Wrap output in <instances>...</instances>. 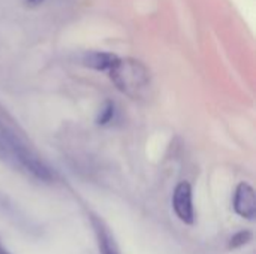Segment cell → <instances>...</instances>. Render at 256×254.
<instances>
[{
	"label": "cell",
	"mask_w": 256,
	"mask_h": 254,
	"mask_svg": "<svg viewBox=\"0 0 256 254\" xmlns=\"http://www.w3.org/2000/svg\"><path fill=\"white\" fill-rule=\"evenodd\" d=\"M0 160L42 183H52L54 172L27 142L16 126L0 111Z\"/></svg>",
	"instance_id": "cell-1"
},
{
	"label": "cell",
	"mask_w": 256,
	"mask_h": 254,
	"mask_svg": "<svg viewBox=\"0 0 256 254\" xmlns=\"http://www.w3.org/2000/svg\"><path fill=\"white\" fill-rule=\"evenodd\" d=\"M106 73L117 90L130 99L142 100L150 96L152 75L148 67L140 60L117 55Z\"/></svg>",
	"instance_id": "cell-2"
},
{
	"label": "cell",
	"mask_w": 256,
	"mask_h": 254,
	"mask_svg": "<svg viewBox=\"0 0 256 254\" xmlns=\"http://www.w3.org/2000/svg\"><path fill=\"white\" fill-rule=\"evenodd\" d=\"M172 208L176 216L186 225H194L195 210H194V195L192 186L188 181H182L176 186L172 193Z\"/></svg>",
	"instance_id": "cell-3"
},
{
	"label": "cell",
	"mask_w": 256,
	"mask_h": 254,
	"mask_svg": "<svg viewBox=\"0 0 256 254\" xmlns=\"http://www.w3.org/2000/svg\"><path fill=\"white\" fill-rule=\"evenodd\" d=\"M234 211L246 219V220H255L256 217V196L255 190L248 183H240L236 189L234 199H232Z\"/></svg>",
	"instance_id": "cell-4"
},
{
	"label": "cell",
	"mask_w": 256,
	"mask_h": 254,
	"mask_svg": "<svg viewBox=\"0 0 256 254\" xmlns=\"http://www.w3.org/2000/svg\"><path fill=\"white\" fill-rule=\"evenodd\" d=\"M92 225L96 234V240H98V247L100 254H120L118 247L111 235V232L108 231V228L105 226V223L98 219L96 216L92 217Z\"/></svg>",
	"instance_id": "cell-5"
},
{
	"label": "cell",
	"mask_w": 256,
	"mask_h": 254,
	"mask_svg": "<svg viewBox=\"0 0 256 254\" xmlns=\"http://www.w3.org/2000/svg\"><path fill=\"white\" fill-rule=\"evenodd\" d=\"M117 58L116 54L111 52H102V51H92V52H86L81 58L82 64L86 67H90L93 70H99V72H108V69L111 67V64L114 63V60Z\"/></svg>",
	"instance_id": "cell-6"
},
{
	"label": "cell",
	"mask_w": 256,
	"mask_h": 254,
	"mask_svg": "<svg viewBox=\"0 0 256 254\" xmlns=\"http://www.w3.org/2000/svg\"><path fill=\"white\" fill-rule=\"evenodd\" d=\"M114 114H116V106L112 102H105V105L102 106L99 115H98V124H108L110 121H112L114 118Z\"/></svg>",
	"instance_id": "cell-7"
},
{
	"label": "cell",
	"mask_w": 256,
	"mask_h": 254,
	"mask_svg": "<svg viewBox=\"0 0 256 254\" xmlns=\"http://www.w3.org/2000/svg\"><path fill=\"white\" fill-rule=\"evenodd\" d=\"M252 241V234L249 231H242L238 234H236L231 241H230V249H238L243 247L246 244H249Z\"/></svg>",
	"instance_id": "cell-8"
},
{
	"label": "cell",
	"mask_w": 256,
	"mask_h": 254,
	"mask_svg": "<svg viewBox=\"0 0 256 254\" xmlns=\"http://www.w3.org/2000/svg\"><path fill=\"white\" fill-rule=\"evenodd\" d=\"M26 1V4L27 6H32V7H36V6H39V4H42L45 0H24Z\"/></svg>",
	"instance_id": "cell-9"
},
{
	"label": "cell",
	"mask_w": 256,
	"mask_h": 254,
	"mask_svg": "<svg viewBox=\"0 0 256 254\" xmlns=\"http://www.w3.org/2000/svg\"><path fill=\"white\" fill-rule=\"evenodd\" d=\"M0 254H9V253H8V252H6V250H4V249L0 246Z\"/></svg>",
	"instance_id": "cell-10"
}]
</instances>
